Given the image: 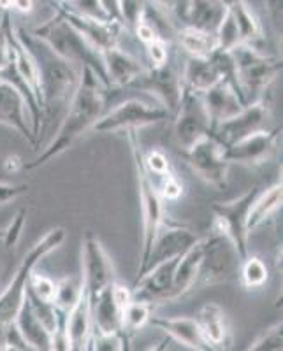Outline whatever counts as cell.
<instances>
[{
  "label": "cell",
  "mask_w": 283,
  "mask_h": 351,
  "mask_svg": "<svg viewBox=\"0 0 283 351\" xmlns=\"http://www.w3.org/2000/svg\"><path fill=\"white\" fill-rule=\"evenodd\" d=\"M203 95V102L206 106V111L212 120V130L223 120H227L236 112H240L243 106L247 104L241 97V93L232 86L229 81H220L215 86L201 93Z\"/></svg>",
  "instance_id": "44dd1931"
},
{
  "label": "cell",
  "mask_w": 283,
  "mask_h": 351,
  "mask_svg": "<svg viewBox=\"0 0 283 351\" xmlns=\"http://www.w3.org/2000/svg\"><path fill=\"white\" fill-rule=\"evenodd\" d=\"M144 48H146L148 58L152 62V67H160L169 62V40L157 39L146 44Z\"/></svg>",
  "instance_id": "f35d334b"
},
{
  "label": "cell",
  "mask_w": 283,
  "mask_h": 351,
  "mask_svg": "<svg viewBox=\"0 0 283 351\" xmlns=\"http://www.w3.org/2000/svg\"><path fill=\"white\" fill-rule=\"evenodd\" d=\"M55 2H58V4H67L69 0H55Z\"/></svg>",
  "instance_id": "7dc6e473"
},
{
  "label": "cell",
  "mask_w": 283,
  "mask_h": 351,
  "mask_svg": "<svg viewBox=\"0 0 283 351\" xmlns=\"http://www.w3.org/2000/svg\"><path fill=\"white\" fill-rule=\"evenodd\" d=\"M127 88L150 93L159 100L160 106H163L172 114L180 104L181 93H183L181 71L178 65L171 62L160 67H146Z\"/></svg>",
  "instance_id": "4fadbf2b"
},
{
  "label": "cell",
  "mask_w": 283,
  "mask_h": 351,
  "mask_svg": "<svg viewBox=\"0 0 283 351\" xmlns=\"http://www.w3.org/2000/svg\"><path fill=\"white\" fill-rule=\"evenodd\" d=\"M0 125L16 130L34 148L39 146L23 95L8 81H0Z\"/></svg>",
  "instance_id": "ac0fdd59"
},
{
  "label": "cell",
  "mask_w": 283,
  "mask_h": 351,
  "mask_svg": "<svg viewBox=\"0 0 283 351\" xmlns=\"http://www.w3.org/2000/svg\"><path fill=\"white\" fill-rule=\"evenodd\" d=\"M93 335L92 325V299L84 288L78 302L64 316V339L67 350L83 351L90 348Z\"/></svg>",
  "instance_id": "d6986e66"
},
{
  "label": "cell",
  "mask_w": 283,
  "mask_h": 351,
  "mask_svg": "<svg viewBox=\"0 0 283 351\" xmlns=\"http://www.w3.org/2000/svg\"><path fill=\"white\" fill-rule=\"evenodd\" d=\"M222 0H185L181 5L178 18L185 21V25L203 28L207 32H215L220 20L223 18Z\"/></svg>",
  "instance_id": "4316f807"
},
{
  "label": "cell",
  "mask_w": 283,
  "mask_h": 351,
  "mask_svg": "<svg viewBox=\"0 0 283 351\" xmlns=\"http://www.w3.org/2000/svg\"><path fill=\"white\" fill-rule=\"evenodd\" d=\"M12 0H0V12H11Z\"/></svg>",
  "instance_id": "f6af8a7d"
},
{
  "label": "cell",
  "mask_w": 283,
  "mask_h": 351,
  "mask_svg": "<svg viewBox=\"0 0 283 351\" xmlns=\"http://www.w3.org/2000/svg\"><path fill=\"white\" fill-rule=\"evenodd\" d=\"M81 285L90 293V299L108 288L116 280L115 265L106 252L102 241L93 234L87 232L81 243Z\"/></svg>",
  "instance_id": "7c38bea8"
},
{
  "label": "cell",
  "mask_w": 283,
  "mask_h": 351,
  "mask_svg": "<svg viewBox=\"0 0 283 351\" xmlns=\"http://www.w3.org/2000/svg\"><path fill=\"white\" fill-rule=\"evenodd\" d=\"M183 155L201 181L216 190L227 188L231 162L225 156V146L213 134L201 137L187 152H183Z\"/></svg>",
  "instance_id": "9c48e42d"
},
{
  "label": "cell",
  "mask_w": 283,
  "mask_h": 351,
  "mask_svg": "<svg viewBox=\"0 0 283 351\" xmlns=\"http://www.w3.org/2000/svg\"><path fill=\"white\" fill-rule=\"evenodd\" d=\"M199 239L201 236L196 230H192V228L188 227H181V225H169L163 221L159 234H157L155 241H153L152 250H150V255H148L146 265H144L143 272L146 271V269L153 267L155 263L183 255L188 247L194 243H197ZM143 272H141V274H143Z\"/></svg>",
  "instance_id": "e0dca14e"
},
{
  "label": "cell",
  "mask_w": 283,
  "mask_h": 351,
  "mask_svg": "<svg viewBox=\"0 0 283 351\" xmlns=\"http://www.w3.org/2000/svg\"><path fill=\"white\" fill-rule=\"evenodd\" d=\"M0 20H2V12H0Z\"/></svg>",
  "instance_id": "c3c4849f"
},
{
  "label": "cell",
  "mask_w": 283,
  "mask_h": 351,
  "mask_svg": "<svg viewBox=\"0 0 283 351\" xmlns=\"http://www.w3.org/2000/svg\"><path fill=\"white\" fill-rule=\"evenodd\" d=\"M14 325L18 327L21 337H23L25 343L28 344L30 350H37V351L53 350L52 332L46 328V325L41 322L39 316L34 313L32 306L28 304L27 297H25V302L21 304L20 311H18L16 318H14Z\"/></svg>",
  "instance_id": "484cf974"
},
{
  "label": "cell",
  "mask_w": 283,
  "mask_h": 351,
  "mask_svg": "<svg viewBox=\"0 0 283 351\" xmlns=\"http://www.w3.org/2000/svg\"><path fill=\"white\" fill-rule=\"evenodd\" d=\"M197 327L207 350H227L232 343L231 324H229L227 313L216 302H206L201 306L196 316Z\"/></svg>",
  "instance_id": "ffe728a7"
},
{
  "label": "cell",
  "mask_w": 283,
  "mask_h": 351,
  "mask_svg": "<svg viewBox=\"0 0 283 351\" xmlns=\"http://www.w3.org/2000/svg\"><path fill=\"white\" fill-rule=\"evenodd\" d=\"M81 288H83L81 280L76 281L71 276H65L62 280L55 281V300H53V304L58 307V311L67 313L78 302L81 295Z\"/></svg>",
  "instance_id": "d6a6232c"
},
{
  "label": "cell",
  "mask_w": 283,
  "mask_h": 351,
  "mask_svg": "<svg viewBox=\"0 0 283 351\" xmlns=\"http://www.w3.org/2000/svg\"><path fill=\"white\" fill-rule=\"evenodd\" d=\"M102 60L106 77H108V86L127 88L146 69L143 62L122 49L120 46L102 51Z\"/></svg>",
  "instance_id": "cb8c5ba5"
},
{
  "label": "cell",
  "mask_w": 283,
  "mask_h": 351,
  "mask_svg": "<svg viewBox=\"0 0 283 351\" xmlns=\"http://www.w3.org/2000/svg\"><path fill=\"white\" fill-rule=\"evenodd\" d=\"M269 118H271V102L264 95L260 99L253 100V102L245 104L240 112H236L234 116L216 125L212 130V134L223 146H229V144L236 143V141L243 139L245 136H248L251 132L266 128Z\"/></svg>",
  "instance_id": "9a60e30c"
},
{
  "label": "cell",
  "mask_w": 283,
  "mask_h": 351,
  "mask_svg": "<svg viewBox=\"0 0 283 351\" xmlns=\"http://www.w3.org/2000/svg\"><path fill=\"white\" fill-rule=\"evenodd\" d=\"M236 83L245 102H253L266 95L273 81L282 72V60L266 56L253 44H238L231 49Z\"/></svg>",
  "instance_id": "8992f818"
},
{
  "label": "cell",
  "mask_w": 283,
  "mask_h": 351,
  "mask_svg": "<svg viewBox=\"0 0 283 351\" xmlns=\"http://www.w3.org/2000/svg\"><path fill=\"white\" fill-rule=\"evenodd\" d=\"M122 311L111 293V285L92 297V325L93 334L109 335L124 334L122 330Z\"/></svg>",
  "instance_id": "d4e9b609"
},
{
  "label": "cell",
  "mask_w": 283,
  "mask_h": 351,
  "mask_svg": "<svg viewBox=\"0 0 283 351\" xmlns=\"http://www.w3.org/2000/svg\"><path fill=\"white\" fill-rule=\"evenodd\" d=\"M283 348V325L282 322L271 325L259 334L256 341L247 348L248 351H282Z\"/></svg>",
  "instance_id": "836d02e7"
},
{
  "label": "cell",
  "mask_w": 283,
  "mask_h": 351,
  "mask_svg": "<svg viewBox=\"0 0 283 351\" xmlns=\"http://www.w3.org/2000/svg\"><path fill=\"white\" fill-rule=\"evenodd\" d=\"M269 280V269L260 256L248 253L240 265V281L245 290H259Z\"/></svg>",
  "instance_id": "1f68e13d"
},
{
  "label": "cell",
  "mask_w": 283,
  "mask_h": 351,
  "mask_svg": "<svg viewBox=\"0 0 283 351\" xmlns=\"http://www.w3.org/2000/svg\"><path fill=\"white\" fill-rule=\"evenodd\" d=\"M30 34L43 40L44 44H48L52 51H55L64 60L80 65V67L92 69L97 77L102 81L104 86L108 88L102 53L97 51L93 46H90L87 39L62 16L60 12L55 11V14L49 20L34 28Z\"/></svg>",
  "instance_id": "277c9868"
},
{
  "label": "cell",
  "mask_w": 283,
  "mask_h": 351,
  "mask_svg": "<svg viewBox=\"0 0 283 351\" xmlns=\"http://www.w3.org/2000/svg\"><path fill=\"white\" fill-rule=\"evenodd\" d=\"M2 239H4V228H0V243H2Z\"/></svg>",
  "instance_id": "bcb514c9"
},
{
  "label": "cell",
  "mask_w": 283,
  "mask_h": 351,
  "mask_svg": "<svg viewBox=\"0 0 283 351\" xmlns=\"http://www.w3.org/2000/svg\"><path fill=\"white\" fill-rule=\"evenodd\" d=\"M282 136V128L275 130L251 132L243 139L225 146V156L231 164H240L245 167H259L273 158L278 149V141Z\"/></svg>",
  "instance_id": "2e32d148"
},
{
  "label": "cell",
  "mask_w": 283,
  "mask_h": 351,
  "mask_svg": "<svg viewBox=\"0 0 283 351\" xmlns=\"http://www.w3.org/2000/svg\"><path fill=\"white\" fill-rule=\"evenodd\" d=\"M160 181H162L160 186L159 184H157V186H159V192L163 200L174 202V200H178L181 195H183V184H181V181L178 180V176H176L174 172L163 176Z\"/></svg>",
  "instance_id": "74e56055"
},
{
  "label": "cell",
  "mask_w": 283,
  "mask_h": 351,
  "mask_svg": "<svg viewBox=\"0 0 283 351\" xmlns=\"http://www.w3.org/2000/svg\"><path fill=\"white\" fill-rule=\"evenodd\" d=\"M23 164L25 162H21V158L18 155H12V156H8V158H5V169H8L9 172L20 171V169H23Z\"/></svg>",
  "instance_id": "ee69618b"
},
{
  "label": "cell",
  "mask_w": 283,
  "mask_h": 351,
  "mask_svg": "<svg viewBox=\"0 0 283 351\" xmlns=\"http://www.w3.org/2000/svg\"><path fill=\"white\" fill-rule=\"evenodd\" d=\"M67 8H71L72 11L84 14V16H93V18H106V14L100 9L99 0H69Z\"/></svg>",
  "instance_id": "ab89813d"
},
{
  "label": "cell",
  "mask_w": 283,
  "mask_h": 351,
  "mask_svg": "<svg viewBox=\"0 0 283 351\" xmlns=\"http://www.w3.org/2000/svg\"><path fill=\"white\" fill-rule=\"evenodd\" d=\"M241 256L225 236L213 232L212 236L203 237V258L197 283L220 285L238 281L240 278Z\"/></svg>",
  "instance_id": "52a82bcc"
},
{
  "label": "cell",
  "mask_w": 283,
  "mask_h": 351,
  "mask_svg": "<svg viewBox=\"0 0 283 351\" xmlns=\"http://www.w3.org/2000/svg\"><path fill=\"white\" fill-rule=\"evenodd\" d=\"M180 48L187 53L190 58H210L213 53L218 51V40L215 32H207L203 28L183 25L174 32Z\"/></svg>",
  "instance_id": "f546056e"
},
{
  "label": "cell",
  "mask_w": 283,
  "mask_h": 351,
  "mask_svg": "<svg viewBox=\"0 0 283 351\" xmlns=\"http://www.w3.org/2000/svg\"><path fill=\"white\" fill-rule=\"evenodd\" d=\"M58 11L72 27L76 28L78 32L87 39L90 46L97 49V51H106L109 48L120 46L122 36L125 34L127 27L124 21L120 20H109V18H93L84 16L80 12L72 11L65 4H58V2H49Z\"/></svg>",
  "instance_id": "5bb4252c"
},
{
  "label": "cell",
  "mask_w": 283,
  "mask_h": 351,
  "mask_svg": "<svg viewBox=\"0 0 283 351\" xmlns=\"http://www.w3.org/2000/svg\"><path fill=\"white\" fill-rule=\"evenodd\" d=\"M25 221H27V209H20L14 215V218L9 221L8 227H4V239H2V244L8 250H12L18 244V241L21 237V232L25 228Z\"/></svg>",
  "instance_id": "8d00e7d4"
},
{
  "label": "cell",
  "mask_w": 283,
  "mask_h": 351,
  "mask_svg": "<svg viewBox=\"0 0 283 351\" xmlns=\"http://www.w3.org/2000/svg\"><path fill=\"white\" fill-rule=\"evenodd\" d=\"M27 192V183H4V181H0V206H5V204L12 202V200L20 199Z\"/></svg>",
  "instance_id": "60d3db41"
},
{
  "label": "cell",
  "mask_w": 283,
  "mask_h": 351,
  "mask_svg": "<svg viewBox=\"0 0 283 351\" xmlns=\"http://www.w3.org/2000/svg\"><path fill=\"white\" fill-rule=\"evenodd\" d=\"M12 11L30 14L34 11V0H12Z\"/></svg>",
  "instance_id": "7bdbcfd3"
},
{
  "label": "cell",
  "mask_w": 283,
  "mask_h": 351,
  "mask_svg": "<svg viewBox=\"0 0 283 351\" xmlns=\"http://www.w3.org/2000/svg\"><path fill=\"white\" fill-rule=\"evenodd\" d=\"M227 12L234 20L238 32H240L241 43L253 44L256 46L264 37V28L253 9L250 8L247 0H222Z\"/></svg>",
  "instance_id": "f1b7e54d"
},
{
  "label": "cell",
  "mask_w": 283,
  "mask_h": 351,
  "mask_svg": "<svg viewBox=\"0 0 283 351\" xmlns=\"http://www.w3.org/2000/svg\"><path fill=\"white\" fill-rule=\"evenodd\" d=\"M171 112L163 106L150 104L139 99L125 100L111 111L102 112L99 120L92 125V132L97 134H115V132L139 130L150 125L168 120Z\"/></svg>",
  "instance_id": "ba28073f"
},
{
  "label": "cell",
  "mask_w": 283,
  "mask_h": 351,
  "mask_svg": "<svg viewBox=\"0 0 283 351\" xmlns=\"http://www.w3.org/2000/svg\"><path fill=\"white\" fill-rule=\"evenodd\" d=\"M28 291L39 300L53 302L55 300V281L48 276L41 274V272L32 271L30 280H28Z\"/></svg>",
  "instance_id": "e575fe53"
},
{
  "label": "cell",
  "mask_w": 283,
  "mask_h": 351,
  "mask_svg": "<svg viewBox=\"0 0 283 351\" xmlns=\"http://www.w3.org/2000/svg\"><path fill=\"white\" fill-rule=\"evenodd\" d=\"M65 237H67V230L64 227H55L49 232H46L36 244H34L25 256L21 258L20 265L12 274L11 281H9L8 287L4 288V291L0 293V330L4 327H8L9 324L14 322L18 311H20L21 304L25 302V295H27L28 290V280H30V274L36 269L37 263L48 256L49 253H53L55 250L64 244Z\"/></svg>",
  "instance_id": "5b68a950"
},
{
  "label": "cell",
  "mask_w": 283,
  "mask_h": 351,
  "mask_svg": "<svg viewBox=\"0 0 283 351\" xmlns=\"http://www.w3.org/2000/svg\"><path fill=\"white\" fill-rule=\"evenodd\" d=\"M125 134H127L132 162H134V169H136L137 190H139L143 237H141L139 271H137V274H141L144 265H146V260L148 255H150V250H152L153 241H155L160 227H162L163 221H166V206H163L166 200L160 195L159 186H157L155 183V178L148 172L146 165H144L143 149H141L137 130H125Z\"/></svg>",
  "instance_id": "3957f363"
},
{
  "label": "cell",
  "mask_w": 283,
  "mask_h": 351,
  "mask_svg": "<svg viewBox=\"0 0 283 351\" xmlns=\"http://www.w3.org/2000/svg\"><path fill=\"white\" fill-rule=\"evenodd\" d=\"M16 34L23 40L28 51L32 53L37 69H39L41 90H43V121L48 123L53 116L60 111L62 106L69 104L80 81V71L76 65L60 58L55 51H52L48 44H44L25 28L18 27Z\"/></svg>",
  "instance_id": "7a4b0ae2"
},
{
  "label": "cell",
  "mask_w": 283,
  "mask_h": 351,
  "mask_svg": "<svg viewBox=\"0 0 283 351\" xmlns=\"http://www.w3.org/2000/svg\"><path fill=\"white\" fill-rule=\"evenodd\" d=\"M153 304L148 302L143 299H134L128 302V306L124 309V315H122V330L131 339L132 335L139 332L141 328L146 327L150 324V318H152Z\"/></svg>",
  "instance_id": "4dcf8cb0"
},
{
  "label": "cell",
  "mask_w": 283,
  "mask_h": 351,
  "mask_svg": "<svg viewBox=\"0 0 283 351\" xmlns=\"http://www.w3.org/2000/svg\"><path fill=\"white\" fill-rule=\"evenodd\" d=\"M259 188L253 186L245 192L243 195L236 197L229 202H213V232H218L227 237L241 260L248 255V236L250 232L247 228V216L253 197L257 195Z\"/></svg>",
  "instance_id": "30bf717a"
},
{
  "label": "cell",
  "mask_w": 283,
  "mask_h": 351,
  "mask_svg": "<svg viewBox=\"0 0 283 351\" xmlns=\"http://www.w3.org/2000/svg\"><path fill=\"white\" fill-rule=\"evenodd\" d=\"M201 258H203V237L197 243L192 244L183 255L178 256L172 278L171 293L168 297V304L180 300L192 288L197 285L201 271Z\"/></svg>",
  "instance_id": "7402d4cb"
},
{
  "label": "cell",
  "mask_w": 283,
  "mask_h": 351,
  "mask_svg": "<svg viewBox=\"0 0 283 351\" xmlns=\"http://www.w3.org/2000/svg\"><path fill=\"white\" fill-rule=\"evenodd\" d=\"M143 158H144V165H146L148 172H150L153 178H160V180H162L163 176L174 172L172 171L171 164H169L168 155H166L162 149H152V152L143 153Z\"/></svg>",
  "instance_id": "d590c367"
},
{
  "label": "cell",
  "mask_w": 283,
  "mask_h": 351,
  "mask_svg": "<svg viewBox=\"0 0 283 351\" xmlns=\"http://www.w3.org/2000/svg\"><path fill=\"white\" fill-rule=\"evenodd\" d=\"M146 2L153 4L155 8L162 9V11H166L168 14H176V16H178V12H180L185 0H146Z\"/></svg>",
  "instance_id": "b9f144b4"
},
{
  "label": "cell",
  "mask_w": 283,
  "mask_h": 351,
  "mask_svg": "<svg viewBox=\"0 0 283 351\" xmlns=\"http://www.w3.org/2000/svg\"><path fill=\"white\" fill-rule=\"evenodd\" d=\"M148 325H152V327L162 330L163 334H168L171 339H174L176 343L188 348V350L207 351L206 343H204L199 327H197L196 318H192V316H172V318H166V316L152 315Z\"/></svg>",
  "instance_id": "603a6c76"
},
{
  "label": "cell",
  "mask_w": 283,
  "mask_h": 351,
  "mask_svg": "<svg viewBox=\"0 0 283 351\" xmlns=\"http://www.w3.org/2000/svg\"><path fill=\"white\" fill-rule=\"evenodd\" d=\"M282 200H283V184L282 181L275 183L273 186H269L264 192H257V195L253 197L250 204V209H248L247 216V228L248 232H253L256 228H259L260 225L266 223L267 219L275 216L276 213L282 209Z\"/></svg>",
  "instance_id": "83f0119b"
},
{
  "label": "cell",
  "mask_w": 283,
  "mask_h": 351,
  "mask_svg": "<svg viewBox=\"0 0 283 351\" xmlns=\"http://www.w3.org/2000/svg\"><path fill=\"white\" fill-rule=\"evenodd\" d=\"M104 106H106V86L102 81L90 67H80V81L69 100L67 111L55 137L39 156L28 164L25 162L23 169L32 171L43 167L44 164H48L72 148L78 139H81L88 130H92V125L104 112Z\"/></svg>",
  "instance_id": "6da1fadb"
},
{
  "label": "cell",
  "mask_w": 283,
  "mask_h": 351,
  "mask_svg": "<svg viewBox=\"0 0 283 351\" xmlns=\"http://www.w3.org/2000/svg\"><path fill=\"white\" fill-rule=\"evenodd\" d=\"M172 137L181 152H187L201 137L212 134V120L203 102V95L183 88L180 104L174 111Z\"/></svg>",
  "instance_id": "8fae6325"
}]
</instances>
